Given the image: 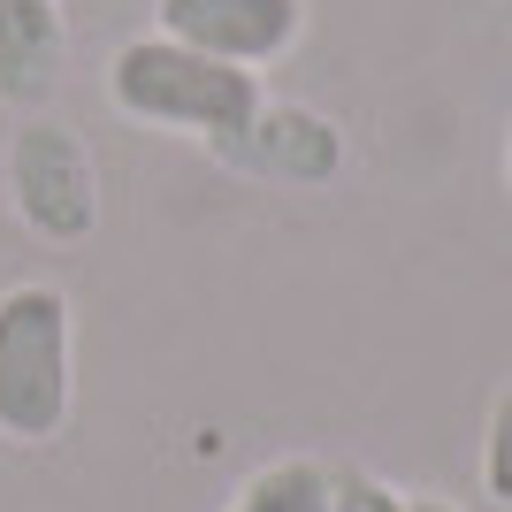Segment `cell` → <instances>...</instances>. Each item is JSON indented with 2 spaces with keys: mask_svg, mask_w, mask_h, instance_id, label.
Returning <instances> with one entry per match:
<instances>
[{
  "mask_svg": "<svg viewBox=\"0 0 512 512\" xmlns=\"http://www.w3.org/2000/svg\"><path fill=\"white\" fill-rule=\"evenodd\" d=\"M107 100L123 107L130 123L176 130V138H207L222 153L268 107V92H260V69L214 62V54H192V46L146 31V39H123L107 54Z\"/></svg>",
  "mask_w": 512,
  "mask_h": 512,
  "instance_id": "cell-1",
  "label": "cell"
},
{
  "mask_svg": "<svg viewBox=\"0 0 512 512\" xmlns=\"http://www.w3.org/2000/svg\"><path fill=\"white\" fill-rule=\"evenodd\" d=\"M77 413V314L54 283L0 291V436L54 444Z\"/></svg>",
  "mask_w": 512,
  "mask_h": 512,
  "instance_id": "cell-2",
  "label": "cell"
},
{
  "mask_svg": "<svg viewBox=\"0 0 512 512\" xmlns=\"http://www.w3.org/2000/svg\"><path fill=\"white\" fill-rule=\"evenodd\" d=\"M8 199H16L23 230L46 245H77L100 222V176H92L85 138L54 115H23L8 130Z\"/></svg>",
  "mask_w": 512,
  "mask_h": 512,
  "instance_id": "cell-3",
  "label": "cell"
},
{
  "mask_svg": "<svg viewBox=\"0 0 512 512\" xmlns=\"http://www.w3.org/2000/svg\"><path fill=\"white\" fill-rule=\"evenodd\" d=\"M153 31L237 69L283 62L306 31V0H153Z\"/></svg>",
  "mask_w": 512,
  "mask_h": 512,
  "instance_id": "cell-4",
  "label": "cell"
},
{
  "mask_svg": "<svg viewBox=\"0 0 512 512\" xmlns=\"http://www.w3.org/2000/svg\"><path fill=\"white\" fill-rule=\"evenodd\" d=\"M222 161L253 176H276V184H329L344 169V138L329 115H306V107H260L253 123L237 130Z\"/></svg>",
  "mask_w": 512,
  "mask_h": 512,
  "instance_id": "cell-5",
  "label": "cell"
},
{
  "mask_svg": "<svg viewBox=\"0 0 512 512\" xmlns=\"http://www.w3.org/2000/svg\"><path fill=\"white\" fill-rule=\"evenodd\" d=\"M62 0H0V100L8 107H46L62 85Z\"/></svg>",
  "mask_w": 512,
  "mask_h": 512,
  "instance_id": "cell-6",
  "label": "cell"
},
{
  "mask_svg": "<svg viewBox=\"0 0 512 512\" xmlns=\"http://www.w3.org/2000/svg\"><path fill=\"white\" fill-rule=\"evenodd\" d=\"M337 474L321 459H268V467L230 497V512H329Z\"/></svg>",
  "mask_w": 512,
  "mask_h": 512,
  "instance_id": "cell-7",
  "label": "cell"
},
{
  "mask_svg": "<svg viewBox=\"0 0 512 512\" xmlns=\"http://www.w3.org/2000/svg\"><path fill=\"white\" fill-rule=\"evenodd\" d=\"M482 482H490L497 505H512V383L490 406V444H482Z\"/></svg>",
  "mask_w": 512,
  "mask_h": 512,
  "instance_id": "cell-8",
  "label": "cell"
},
{
  "mask_svg": "<svg viewBox=\"0 0 512 512\" xmlns=\"http://www.w3.org/2000/svg\"><path fill=\"white\" fill-rule=\"evenodd\" d=\"M329 512H413V505H406L398 490H383V482H367V474H337Z\"/></svg>",
  "mask_w": 512,
  "mask_h": 512,
  "instance_id": "cell-9",
  "label": "cell"
},
{
  "mask_svg": "<svg viewBox=\"0 0 512 512\" xmlns=\"http://www.w3.org/2000/svg\"><path fill=\"white\" fill-rule=\"evenodd\" d=\"M413 512H451V505H436V497H421V505H413Z\"/></svg>",
  "mask_w": 512,
  "mask_h": 512,
  "instance_id": "cell-10",
  "label": "cell"
},
{
  "mask_svg": "<svg viewBox=\"0 0 512 512\" xmlns=\"http://www.w3.org/2000/svg\"><path fill=\"white\" fill-rule=\"evenodd\" d=\"M505 184H512V146H505Z\"/></svg>",
  "mask_w": 512,
  "mask_h": 512,
  "instance_id": "cell-11",
  "label": "cell"
}]
</instances>
